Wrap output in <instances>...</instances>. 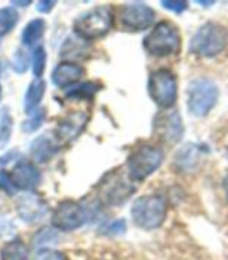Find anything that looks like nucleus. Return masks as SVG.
<instances>
[{
  "instance_id": "1",
  "label": "nucleus",
  "mask_w": 228,
  "mask_h": 260,
  "mask_svg": "<svg viewBox=\"0 0 228 260\" xmlns=\"http://www.w3.org/2000/svg\"><path fill=\"white\" fill-rule=\"evenodd\" d=\"M164 163V149L154 143H142L133 149L125 161L124 171L133 183H141L155 174Z\"/></svg>"
},
{
  "instance_id": "2",
  "label": "nucleus",
  "mask_w": 228,
  "mask_h": 260,
  "mask_svg": "<svg viewBox=\"0 0 228 260\" xmlns=\"http://www.w3.org/2000/svg\"><path fill=\"white\" fill-rule=\"evenodd\" d=\"M136 193V183H133L127 173L119 170L108 171L96 185V198L102 207H119Z\"/></svg>"
},
{
  "instance_id": "3",
  "label": "nucleus",
  "mask_w": 228,
  "mask_h": 260,
  "mask_svg": "<svg viewBox=\"0 0 228 260\" xmlns=\"http://www.w3.org/2000/svg\"><path fill=\"white\" fill-rule=\"evenodd\" d=\"M144 50L154 58L175 57L181 49V35L177 25L161 21L150 28L142 40Z\"/></svg>"
},
{
  "instance_id": "4",
  "label": "nucleus",
  "mask_w": 228,
  "mask_h": 260,
  "mask_svg": "<svg viewBox=\"0 0 228 260\" xmlns=\"http://www.w3.org/2000/svg\"><path fill=\"white\" fill-rule=\"evenodd\" d=\"M228 46V30L217 22L202 24L189 41V53L197 58H216Z\"/></svg>"
},
{
  "instance_id": "5",
  "label": "nucleus",
  "mask_w": 228,
  "mask_h": 260,
  "mask_svg": "<svg viewBox=\"0 0 228 260\" xmlns=\"http://www.w3.org/2000/svg\"><path fill=\"white\" fill-rule=\"evenodd\" d=\"M114 24V13L109 7H94L82 13L73 22V33L85 43L106 36Z\"/></svg>"
},
{
  "instance_id": "6",
  "label": "nucleus",
  "mask_w": 228,
  "mask_h": 260,
  "mask_svg": "<svg viewBox=\"0 0 228 260\" xmlns=\"http://www.w3.org/2000/svg\"><path fill=\"white\" fill-rule=\"evenodd\" d=\"M131 219L144 231L160 229L167 216V202L160 194H144L131 204Z\"/></svg>"
},
{
  "instance_id": "7",
  "label": "nucleus",
  "mask_w": 228,
  "mask_h": 260,
  "mask_svg": "<svg viewBox=\"0 0 228 260\" xmlns=\"http://www.w3.org/2000/svg\"><path fill=\"white\" fill-rule=\"evenodd\" d=\"M187 110L196 118H205L213 111L219 101V88L208 77H196L186 88Z\"/></svg>"
},
{
  "instance_id": "8",
  "label": "nucleus",
  "mask_w": 228,
  "mask_h": 260,
  "mask_svg": "<svg viewBox=\"0 0 228 260\" xmlns=\"http://www.w3.org/2000/svg\"><path fill=\"white\" fill-rule=\"evenodd\" d=\"M147 92L160 110L174 108L178 99L177 76L167 68L151 71L147 80Z\"/></svg>"
},
{
  "instance_id": "9",
  "label": "nucleus",
  "mask_w": 228,
  "mask_h": 260,
  "mask_svg": "<svg viewBox=\"0 0 228 260\" xmlns=\"http://www.w3.org/2000/svg\"><path fill=\"white\" fill-rule=\"evenodd\" d=\"M151 134L163 144H178L184 135V124L180 111L177 108L160 110L151 121Z\"/></svg>"
},
{
  "instance_id": "10",
  "label": "nucleus",
  "mask_w": 228,
  "mask_h": 260,
  "mask_svg": "<svg viewBox=\"0 0 228 260\" xmlns=\"http://www.w3.org/2000/svg\"><path fill=\"white\" fill-rule=\"evenodd\" d=\"M155 10L142 2H128L119 7L118 21L121 27L131 33L145 31L155 25Z\"/></svg>"
},
{
  "instance_id": "11",
  "label": "nucleus",
  "mask_w": 228,
  "mask_h": 260,
  "mask_svg": "<svg viewBox=\"0 0 228 260\" xmlns=\"http://www.w3.org/2000/svg\"><path fill=\"white\" fill-rule=\"evenodd\" d=\"M88 222L86 210L82 202L66 199L61 201L52 213V226L60 232H73Z\"/></svg>"
},
{
  "instance_id": "12",
  "label": "nucleus",
  "mask_w": 228,
  "mask_h": 260,
  "mask_svg": "<svg viewBox=\"0 0 228 260\" xmlns=\"http://www.w3.org/2000/svg\"><path fill=\"white\" fill-rule=\"evenodd\" d=\"M88 122H89V115L86 111H70V113H67L56 124L53 137L60 146L69 144L85 132Z\"/></svg>"
},
{
  "instance_id": "13",
  "label": "nucleus",
  "mask_w": 228,
  "mask_h": 260,
  "mask_svg": "<svg viewBox=\"0 0 228 260\" xmlns=\"http://www.w3.org/2000/svg\"><path fill=\"white\" fill-rule=\"evenodd\" d=\"M16 212L27 224L43 221L49 215V204L33 191H25L22 196H19L16 201Z\"/></svg>"
},
{
  "instance_id": "14",
  "label": "nucleus",
  "mask_w": 228,
  "mask_h": 260,
  "mask_svg": "<svg viewBox=\"0 0 228 260\" xmlns=\"http://www.w3.org/2000/svg\"><path fill=\"white\" fill-rule=\"evenodd\" d=\"M11 185L14 190H22V191H33L37 185L41 183V173L36 168V165L27 160H19L13 171L8 174Z\"/></svg>"
},
{
  "instance_id": "15",
  "label": "nucleus",
  "mask_w": 228,
  "mask_h": 260,
  "mask_svg": "<svg viewBox=\"0 0 228 260\" xmlns=\"http://www.w3.org/2000/svg\"><path fill=\"white\" fill-rule=\"evenodd\" d=\"M83 74H85V71L79 63L67 60V61H61L55 66V69L52 71L50 79L56 88L69 89L77 83H80Z\"/></svg>"
},
{
  "instance_id": "16",
  "label": "nucleus",
  "mask_w": 228,
  "mask_h": 260,
  "mask_svg": "<svg viewBox=\"0 0 228 260\" xmlns=\"http://www.w3.org/2000/svg\"><path fill=\"white\" fill-rule=\"evenodd\" d=\"M205 151H206V147L203 149V147H200V144H194V143L183 144L174 155V168L177 170V173L194 171Z\"/></svg>"
},
{
  "instance_id": "17",
  "label": "nucleus",
  "mask_w": 228,
  "mask_h": 260,
  "mask_svg": "<svg viewBox=\"0 0 228 260\" xmlns=\"http://www.w3.org/2000/svg\"><path fill=\"white\" fill-rule=\"evenodd\" d=\"M58 149H60V144L55 140V137L44 134L31 141L30 155L36 163H47L55 157Z\"/></svg>"
},
{
  "instance_id": "18",
  "label": "nucleus",
  "mask_w": 228,
  "mask_h": 260,
  "mask_svg": "<svg viewBox=\"0 0 228 260\" xmlns=\"http://www.w3.org/2000/svg\"><path fill=\"white\" fill-rule=\"evenodd\" d=\"M44 92H46V82L43 79H34L28 85L25 96H24V108L27 115H31L33 111L40 108L43 98H44Z\"/></svg>"
},
{
  "instance_id": "19",
  "label": "nucleus",
  "mask_w": 228,
  "mask_h": 260,
  "mask_svg": "<svg viewBox=\"0 0 228 260\" xmlns=\"http://www.w3.org/2000/svg\"><path fill=\"white\" fill-rule=\"evenodd\" d=\"M102 89L99 82H82L66 91V99L70 101H92Z\"/></svg>"
},
{
  "instance_id": "20",
  "label": "nucleus",
  "mask_w": 228,
  "mask_h": 260,
  "mask_svg": "<svg viewBox=\"0 0 228 260\" xmlns=\"http://www.w3.org/2000/svg\"><path fill=\"white\" fill-rule=\"evenodd\" d=\"M44 31H46L44 19H31L22 30L21 41L25 47H36L37 43L43 40Z\"/></svg>"
},
{
  "instance_id": "21",
  "label": "nucleus",
  "mask_w": 228,
  "mask_h": 260,
  "mask_svg": "<svg viewBox=\"0 0 228 260\" xmlns=\"http://www.w3.org/2000/svg\"><path fill=\"white\" fill-rule=\"evenodd\" d=\"M2 260H30L28 249L21 238H14L2 249Z\"/></svg>"
},
{
  "instance_id": "22",
  "label": "nucleus",
  "mask_w": 228,
  "mask_h": 260,
  "mask_svg": "<svg viewBox=\"0 0 228 260\" xmlns=\"http://www.w3.org/2000/svg\"><path fill=\"white\" fill-rule=\"evenodd\" d=\"M58 241V231L55 228H43L33 238V245L37 249H49L53 243Z\"/></svg>"
},
{
  "instance_id": "23",
  "label": "nucleus",
  "mask_w": 228,
  "mask_h": 260,
  "mask_svg": "<svg viewBox=\"0 0 228 260\" xmlns=\"http://www.w3.org/2000/svg\"><path fill=\"white\" fill-rule=\"evenodd\" d=\"M19 14L14 8H2L0 10V38L7 36L17 25Z\"/></svg>"
},
{
  "instance_id": "24",
  "label": "nucleus",
  "mask_w": 228,
  "mask_h": 260,
  "mask_svg": "<svg viewBox=\"0 0 228 260\" xmlns=\"http://www.w3.org/2000/svg\"><path fill=\"white\" fill-rule=\"evenodd\" d=\"M47 64V52L43 46H36L31 53V71L34 79H41Z\"/></svg>"
},
{
  "instance_id": "25",
  "label": "nucleus",
  "mask_w": 228,
  "mask_h": 260,
  "mask_svg": "<svg viewBox=\"0 0 228 260\" xmlns=\"http://www.w3.org/2000/svg\"><path fill=\"white\" fill-rule=\"evenodd\" d=\"M46 116H47L46 108H44V107H40L36 111H33L31 115H28V118L22 122V130H24L25 134H33V132H36V130L44 124Z\"/></svg>"
},
{
  "instance_id": "26",
  "label": "nucleus",
  "mask_w": 228,
  "mask_h": 260,
  "mask_svg": "<svg viewBox=\"0 0 228 260\" xmlns=\"http://www.w3.org/2000/svg\"><path fill=\"white\" fill-rule=\"evenodd\" d=\"M102 235L106 237H116V235H124L127 232V221L124 218H118V219H112L108 221L100 228L99 231Z\"/></svg>"
},
{
  "instance_id": "27",
  "label": "nucleus",
  "mask_w": 228,
  "mask_h": 260,
  "mask_svg": "<svg viewBox=\"0 0 228 260\" xmlns=\"http://www.w3.org/2000/svg\"><path fill=\"white\" fill-rule=\"evenodd\" d=\"M30 66V58H28V53L24 49H17L13 57H11V68L14 72L17 74H24Z\"/></svg>"
},
{
  "instance_id": "28",
  "label": "nucleus",
  "mask_w": 228,
  "mask_h": 260,
  "mask_svg": "<svg viewBox=\"0 0 228 260\" xmlns=\"http://www.w3.org/2000/svg\"><path fill=\"white\" fill-rule=\"evenodd\" d=\"M11 127H13V119L8 113V110L4 108L2 113H0V135L4 137V143L8 141L10 134H11Z\"/></svg>"
},
{
  "instance_id": "29",
  "label": "nucleus",
  "mask_w": 228,
  "mask_h": 260,
  "mask_svg": "<svg viewBox=\"0 0 228 260\" xmlns=\"http://www.w3.org/2000/svg\"><path fill=\"white\" fill-rule=\"evenodd\" d=\"M161 7L170 13L181 14L187 10L189 4L184 2V0H161Z\"/></svg>"
},
{
  "instance_id": "30",
  "label": "nucleus",
  "mask_w": 228,
  "mask_h": 260,
  "mask_svg": "<svg viewBox=\"0 0 228 260\" xmlns=\"http://www.w3.org/2000/svg\"><path fill=\"white\" fill-rule=\"evenodd\" d=\"M36 260H67L66 255L60 251H55V249H44V251H40L37 254Z\"/></svg>"
},
{
  "instance_id": "31",
  "label": "nucleus",
  "mask_w": 228,
  "mask_h": 260,
  "mask_svg": "<svg viewBox=\"0 0 228 260\" xmlns=\"http://www.w3.org/2000/svg\"><path fill=\"white\" fill-rule=\"evenodd\" d=\"M0 188L5 190L8 194H14V188H13V185H11V180L8 177V173L5 171H0Z\"/></svg>"
},
{
  "instance_id": "32",
  "label": "nucleus",
  "mask_w": 228,
  "mask_h": 260,
  "mask_svg": "<svg viewBox=\"0 0 228 260\" xmlns=\"http://www.w3.org/2000/svg\"><path fill=\"white\" fill-rule=\"evenodd\" d=\"M55 7H56V2H53V0H43V2L36 4V10L40 13H44V14L50 13Z\"/></svg>"
},
{
  "instance_id": "33",
  "label": "nucleus",
  "mask_w": 228,
  "mask_h": 260,
  "mask_svg": "<svg viewBox=\"0 0 228 260\" xmlns=\"http://www.w3.org/2000/svg\"><path fill=\"white\" fill-rule=\"evenodd\" d=\"M31 2L30 0H25V2H17V0H14V2H11V7H28Z\"/></svg>"
},
{
  "instance_id": "34",
  "label": "nucleus",
  "mask_w": 228,
  "mask_h": 260,
  "mask_svg": "<svg viewBox=\"0 0 228 260\" xmlns=\"http://www.w3.org/2000/svg\"><path fill=\"white\" fill-rule=\"evenodd\" d=\"M222 187H223V191H225V196L228 199V174L223 177V182H222Z\"/></svg>"
},
{
  "instance_id": "35",
  "label": "nucleus",
  "mask_w": 228,
  "mask_h": 260,
  "mask_svg": "<svg viewBox=\"0 0 228 260\" xmlns=\"http://www.w3.org/2000/svg\"><path fill=\"white\" fill-rule=\"evenodd\" d=\"M197 4L200 5V7H205V8H208V7H213V5H216V2H203V0H197Z\"/></svg>"
},
{
  "instance_id": "36",
  "label": "nucleus",
  "mask_w": 228,
  "mask_h": 260,
  "mask_svg": "<svg viewBox=\"0 0 228 260\" xmlns=\"http://www.w3.org/2000/svg\"><path fill=\"white\" fill-rule=\"evenodd\" d=\"M225 154H226V158H228V146H226V151H225Z\"/></svg>"
},
{
  "instance_id": "37",
  "label": "nucleus",
  "mask_w": 228,
  "mask_h": 260,
  "mask_svg": "<svg viewBox=\"0 0 228 260\" xmlns=\"http://www.w3.org/2000/svg\"><path fill=\"white\" fill-rule=\"evenodd\" d=\"M0 74H2V64H0Z\"/></svg>"
},
{
  "instance_id": "38",
  "label": "nucleus",
  "mask_w": 228,
  "mask_h": 260,
  "mask_svg": "<svg viewBox=\"0 0 228 260\" xmlns=\"http://www.w3.org/2000/svg\"><path fill=\"white\" fill-rule=\"evenodd\" d=\"M0 96H2V88H0Z\"/></svg>"
}]
</instances>
